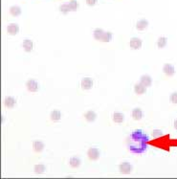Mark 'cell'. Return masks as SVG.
<instances>
[{
    "instance_id": "6da1fadb",
    "label": "cell",
    "mask_w": 177,
    "mask_h": 179,
    "mask_svg": "<svg viewBox=\"0 0 177 179\" xmlns=\"http://www.w3.org/2000/svg\"><path fill=\"white\" fill-rule=\"evenodd\" d=\"M148 142L147 136L145 133L142 132L140 129L135 130L131 133L129 136L128 141V147L129 150L133 153H143L147 149V145Z\"/></svg>"
},
{
    "instance_id": "7a4b0ae2",
    "label": "cell",
    "mask_w": 177,
    "mask_h": 179,
    "mask_svg": "<svg viewBox=\"0 0 177 179\" xmlns=\"http://www.w3.org/2000/svg\"><path fill=\"white\" fill-rule=\"evenodd\" d=\"M119 171L123 174H129L132 171V166L128 162H123L119 166Z\"/></svg>"
},
{
    "instance_id": "3957f363",
    "label": "cell",
    "mask_w": 177,
    "mask_h": 179,
    "mask_svg": "<svg viewBox=\"0 0 177 179\" xmlns=\"http://www.w3.org/2000/svg\"><path fill=\"white\" fill-rule=\"evenodd\" d=\"M80 85L84 90H90L92 88V86H93V80L90 78H83L81 80Z\"/></svg>"
},
{
    "instance_id": "277c9868",
    "label": "cell",
    "mask_w": 177,
    "mask_h": 179,
    "mask_svg": "<svg viewBox=\"0 0 177 179\" xmlns=\"http://www.w3.org/2000/svg\"><path fill=\"white\" fill-rule=\"evenodd\" d=\"M129 45L133 50H138L142 47V40L138 37H132L129 41Z\"/></svg>"
},
{
    "instance_id": "5b68a950",
    "label": "cell",
    "mask_w": 177,
    "mask_h": 179,
    "mask_svg": "<svg viewBox=\"0 0 177 179\" xmlns=\"http://www.w3.org/2000/svg\"><path fill=\"white\" fill-rule=\"evenodd\" d=\"M26 87L30 92H37L38 89V83L35 80H29L26 82Z\"/></svg>"
},
{
    "instance_id": "8992f818",
    "label": "cell",
    "mask_w": 177,
    "mask_h": 179,
    "mask_svg": "<svg viewBox=\"0 0 177 179\" xmlns=\"http://www.w3.org/2000/svg\"><path fill=\"white\" fill-rule=\"evenodd\" d=\"M163 72L168 76H173L175 74V68H174V66L169 64V63H166V64L163 66Z\"/></svg>"
},
{
    "instance_id": "52a82bcc",
    "label": "cell",
    "mask_w": 177,
    "mask_h": 179,
    "mask_svg": "<svg viewBox=\"0 0 177 179\" xmlns=\"http://www.w3.org/2000/svg\"><path fill=\"white\" fill-rule=\"evenodd\" d=\"M7 32L11 36H16V35L19 32V27L16 23H11L7 27Z\"/></svg>"
},
{
    "instance_id": "ba28073f",
    "label": "cell",
    "mask_w": 177,
    "mask_h": 179,
    "mask_svg": "<svg viewBox=\"0 0 177 179\" xmlns=\"http://www.w3.org/2000/svg\"><path fill=\"white\" fill-rule=\"evenodd\" d=\"M87 155L89 157V159L91 160H98L99 158H100V152H99V149H89L87 152Z\"/></svg>"
},
{
    "instance_id": "9c48e42d",
    "label": "cell",
    "mask_w": 177,
    "mask_h": 179,
    "mask_svg": "<svg viewBox=\"0 0 177 179\" xmlns=\"http://www.w3.org/2000/svg\"><path fill=\"white\" fill-rule=\"evenodd\" d=\"M22 46H23L24 51H25L26 53H30V52H32V50H33L34 43L31 39H24L22 42Z\"/></svg>"
},
{
    "instance_id": "30bf717a",
    "label": "cell",
    "mask_w": 177,
    "mask_h": 179,
    "mask_svg": "<svg viewBox=\"0 0 177 179\" xmlns=\"http://www.w3.org/2000/svg\"><path fill=\"white\" fill-rule=\"evenodd\" d=\"M147 26H148V21L145 18L138 20L136 23V29L138 31H144Z\"/></svg>"
},
{
    "instance_id": "8fae6325",
    "label": "cell",
    "mask_w": 177,
    "mask_h": 179,
    "mask_svg": "<svg viewBox=\"0 0 177 179\" xmlns=\"http://www.w3.org/2000/svg\"><path fill=\"white\" fill-rule=\"evenodd\" d=\"M140 83H142L144 86H146V87H149L152 84V80H151L150 77L147 76V75L142 76L141 79H140Z\"/></svg>"
},
{
    "instance_id": "7c38bea8",
    "label": "cell",
    "mask_w": 177,
    "mask_h": 179,
    "mask_svg": "<svg viewBox=\"0 0 177 179\" xmlns=\"http://www.w3.org/2000/svg\"><path fill=\"white\" fill-rule=\"evenodd\" d=\"M45 145L44 143H42L40 141H35L33 142V149L35 152H41L44 149Z\"/></svg>"
},
{
    "instance_id": "4fadbf2b",
    "label": "cell",
    "mask_w": 177,
    "mask_h": 179,
    "mask_svg": "<svg viewBox=\"0 0 177 179\" xmlns=\"http://www.w3.org/2000/svg\"><path fill=\"white\" fill-rule=\"evenodd\" d=\"M132 118L134 119V120L136 121H140L142 118H143L144 116V113L143 111H142L140 108H134V109L132 110Z\"/></svg>"
},
{
    "instance_id": "5bb4252c",
    "label": "cell",
    "mask_w": 177,
    "mask_h": 179,
    "mask_svg": "<svg viewBox=\"0 0 177 179\" xmlns=\"http://www.w3.org/2000/svg\"><path fill=\"white\" fill-rule=\"evenodd\" d=\"M84 118H85V120L89 123H92V122H95L97 119V114L95 113L94 111H87L85 114H84Z\"/></svg>"
},
{
    "instance_id": "9a60e30c",
    "label": "cell",
    "mask_w": 177,
    "mask_h": 179,
    "mask_svg": "<svg viewBox=\"0 0 177 179\" xmlns=\"http://www.w3.org/2000/svg\"><path fill=\"white\" fill-rule=\"evenodd\" d=\"M4 104L6 107L8 108H13L16 105V99L13 97H7L4 100Z\"/></svg>"
},
{
    "instance_id": "2e32d148",
    "label": "cell",
    "mask_w": 177,
    "mask_h": 179,
    "mask_svg": "<svg viewBox=\"0 0 177 179\" xmlns=\"http://www.w3.org/2000/svg\"><path fill=\"white\" fill-rule=\"evenodd\" d=\"M134 91H135V93L138 95H143L147 92V87L144 86L142 83L136 84V85L134 86Z\"/></svg>"
},
{
    "instance_id": "e0dca14e",
    "label": "cell",
    "mask_w": 177,
    "mask_h": 179,
    "mask_svg": "<svg viewBox=\"0 0 177 179\" xmlns=\"http://www.w3.org/2000/svg\"><path fill=\"white\" fill-rule=\"evenodd\" d=\"M123 119H125V116L123 113H120V112H115L113 114V121H114L116 124H122L123 122Z\"/></svg>"
},
{
    "instance_id": "ac0fdd59",
    "label": "cell",
    "mask_w": 177,
    "mask_h": 179,
    "mask_svg": "<svg viewBox=\"0 0 177 179\" xmlns=\"http://www.w3.org/2000/svg\"><path fill=\"white\" fill-rule=\"evenodd\" d=\"M104 31L101 29V28H96V29L94 30V33H93V37L96 40H100L102 39V35H104Z\"/></svg>"
},
{
    "instance_id": "d6986e66",
    "label": "cell",
    "mask_w": 177,
    "mask_h": 179,
    "mask_svg": "<svg viewBox=\"0 0 177 179\" xmlns=\"http://www.w3.org/2000/svg\"><path fill=\"white\" fill-rule=\"evenodd\" d=\"M50 118H51V120L54 121V122L59 121V120H61V111H59V110H53V111L51 112V114H50Z\"/></svg>"
},
{
    "instance_id": "ffe728a7",
    "label": "cell",
    "mask_w": 177,
    "mask_h": 179,
    "mask_svg": "<svg viewBox=\"0 0 177 179\" xmlns=\"http://www.w3.org/2000/svg\"><path fill=\"white\" fill-rule=\"evenodd\" d=\"M69 164L72 168H79L81 164V161L78 157H72V158H70Z\"/></svg>"
},
{
    "instance_id": "44dd1931",
    "label": "cell",
    "mask_w": 177,
    "mask_h": 179,
    "mask_svg": "<svg viewBox=\"0 0 177 179\" xmlns=\"http://www.w3.org/2000/svg\"><path fill=\"white\" fill-rule=\"evenodd\" d=\"M10 13L13 16H18L21 13V9L18 6H12L10 8Z\"/></svg>"
},
{
    "instance_id": "7402d4cb",
    "label": "cell",
    "mask_w": 177,
    "mask_h": 179,
    "mask_svg": "<svg viewBox=\"0 0 177 179\" xmlns=\"http://www.w3.org/2000/svg\"><path fill=\"white\" fill-rule=\"evenodd\" d=\"M112 38H113V35L110 33V32H104V35H102V37L101 41L102 42H109L110 40H112Z\"/></svg>"
},
{
    "instance_id": "603a6c76",
    "label": "cell",
    "mask_w": 177,
    "mask_h": 179,
    "mask_svg": "<svg viewBox=\"0 0 177 179\" xmlns=\"http://www.w3.org/2000/svg\"><path fill=\"white\" fill-rule=\"evenodd\" d=\"M45 166L43 165H35V168H34V171L35 173L37 174H42L43 173H45Z\"/></svg>"
},
{
    "instance_id": "cb8c5ba5",
    "label": "cell",
    "mask_w": 177,
    "mask_h": 179,
    "mask_svg": "<svg viewBox=\"0 0 177 179\" xmlns=\"http://www.w3.org/2000/svg\"><path fill=\"white\" fill-rule=\"evenodd\" d=\"M59 11H61L63 15H67L69 12H71L68 3H64V4H61V6H59Z\"/></svg>"
},
{
    "instance_id": "d4e9b609",
    "label": "cell",
    "mask_w": 177,
    "mask_h": 179,
    "mask_svg": "<svg viewBox=\"0 0 177 179\" xmlns=\"http://www.w3.org/2000/svg\"><path fill=\"white\" fill-rule=\"evenodd\" d=\"M167 43H168V38L165 37H162L159 38L158 41H157V46L159 48H164V47H166Z\"/></svg>"
},
{
    "instance_id": "484cf974",
    "label": "cell",
    "mask_w": 177,
    "mask_h": 179,
    "mask_svg": "<svg viewBox=\"0 0 177 179\" xmlns=\"http://www.w3.org/2000/svg\"><path fill=\"white\" fill-rule=\"evenodd\" d=\"M68 5L70 7V10L72 11V12H76L78 10V7H79V4H78L77 0H70L68 2Z\"/></svg>"
},
{
    "instance_id": "4316f807",
    "label": "cell",
    "mask_w": 177,
    "mask_h": 179,
    "mask_svg": "<svg viewBox=\"0 0 177 179\" xmlns=\"http://www.w3.org/2000/svg\"><path fill=\"white\" fill-rule=\"evenodd\" d=\"M163 135V132L162 130H160V129H154L153 131H152V137L155 139H157V138H160V137H162Z\"/></svg>"
},
{
    "instance_id": "83f0119b",
    "label": "cell",
    "mask_w": 177,
    "mask_h": 179,
    "mask_svg": "<svg viewBox=\"0 0 177 179\" xmlns=\"http://www.w3.org/2000/svg\"><path fill=\"white\" fill-rule=\"evenodd\" d=\"M169 100L172 104H177V92H173L171 96H169Z\"/></svg>"
},
{
    "instance_id": "f1b7e54d",
    "label": "cell",
    "mask_w": 177,
    "mask_h": 179,
    "mask_svg": "<svg viewBox=\"0 0 177 179\" xmlns=\"http://www.w3.org/2000/svg\"><path fill=\"white\" fill-rule=\"evenodd\" d=\"M97 1L98 0H86V4L88 6H94V5H96Z\"/></svg>"
},
{
    "instance_id": "f546056e",
    "label": "cell",
    "mask_w": 177,
    "mask_h": 179,
    "mask_svg": "<svg viewBox=\"0 0 177 179\" xmlns=\"http://www.w3.org/2000/svg\"><path fill=\"white\" fill-rule=\"evenodd\" d=\"M174 128H175V129H177V119H176L175 122H174Z\"/></svg>"
}]
</instances>
